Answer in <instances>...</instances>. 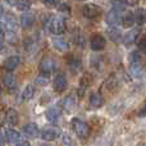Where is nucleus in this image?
Returning a JSON list of instances; mask_svg holds the SVG:
<instances>
[{"label": "nucleus", "instance_id": "1", "mask_svg": "<svg viewBox=\"0 0 146 146\" xmlns=\"http://www.w3.org/2000/svg\"><path fill=\"white\" fill-rule=\"evenodd\" d=\"M129 71L132 76L136 78L142 77L144 74V67L141 63V56H140L139 51H132L129 54Z\"/></svg>", "mask_w": 146, "mask_h": 146}, {"label": "nucleus", "instance_id": "2", "mask_svg": "<svg viewBox=\"0 0 146 146\" xmlns=\"http://www.w3.org/2000/svg\"><path fill=\"white\" fill-rule=\"evenodd\" d=\"M71 127L74 131V133L77 135L80 139L85 140L90 136V126H88L86 122L81 121L78 118H73L71 121Z\"/></svg>", "mask_w": 146, "mask_h": 146}, {"label": "nucleus", "instance_id": "3", "mask_svg": "<svg viewBox=\"0 0 146 146\" xmlns=\"http://www.w3.org/2000/svg\"><path fill=\"white\" fill-rule=\"evenodd\" d=\"M49 30L53 35H63L66 31V22L62 17H53L49 22Z\"/></svg>", "mask_w": 146, "mask_h": 146}, {"label": "nucleus", "instance_id": "4", "mask_svg": "<svg viewBox=\"0 0 146 146\" xmlns=\"http://www.w3.org/2000/svg\"><path fill=\"white\" fill-rule=\"evenodd\" d=\"M3 26H4L5 31L10 33H15L18 30V22H17V18L13 13L8 12L4 14V21H3Z\"/></svg>", "mask_w": 146, "mask_h": 146}, {"label": "nucleus", "instance_id": "5", "mask_svg": "<svg viewBox=\"0 0 146 146\" xmlns=\"http://www.w3.org/2000/svg\"><path fill=\"white\" fill-rule=\"evenodd\" d=\"M82 13L86 18L94 19V18H98L101 14V9L96 4H86L82 9Z\"/></svg>", "mask_w": 146, "mask_h": 146}, {"label": "nucleus", "instance_id": "6", "mask_svg": "<svg viewBox=\"0 0 146 146\" xmlns=\"http://www.w3.org/2000/svg\"><path fill=\"white\" fill-rule=\"evenodd\" d=\"M106 45V40L100 35V33H94L91 36V40H90V46L94 51H99V50H103Z\"/></svg>", "mask_w": 146, "mask_h": 146}, {"label": "nucleus", "instance_id": "7", "mask_svg": "<svg viewBox=\"0 0 146 146\" xmlns=\"http://www.w3.org/2000/svg\"><path fill=\"white\" fill-rule=\"evenodd\" d=\"M55 67H56L55 62H54V59L50 58V56H45V58H42V60L40 62V71H41V73L50 74V73L55 69Z\"/></svg>", "mask_w": 146, "mask_h": 146}, {"label": "nucleus", "instance_id": "8", "mask_svg": "<svg viewBox=\"0 0 146 146\" xmlns=\"http://www.w3.org/2000/svg\"><path fill=\"white\" fill-rule=\"evenodd\" d=\"M67 78H66V74L64 73H58L54 78V82H53V86H54V90L56 92H63L64 90L67 88Z\"/></svg>", "mask_w": 146, "mask_h": 146}, {"label": "nucleus", "instance_id": "9", "mask_svg": "<svg viewBox=\"0 0 146 146\" xmlns=\"http://www.w3.org/2000/svg\"><path fill=\"white\" fill-rule=\"evenodd\" d=\"M140 32H141V30H140V28H133V30H131L129 32H127L126 35H124V37H123L124 46H127V48H128V46L133 45V44L136 42V40L139 38Z\"/></svg>", "mask_w": 146, "mask_h": 146}, {"label": "nucleus", "instance_id": "10", "mask_svg": "<svg viewBox=\"0 0 146 146\" xmlns=\"http://www.w3.org/2000/svg\"><path fill=\"white\" fill-rule=\"evenodd\" d=\"M35 22V13L30 10H25L23 14L21 15V27L22 28H30Z\"/></svg>", "mask_w": 146, "mask_h": 146}, {"label": "nucleus", "instance_id": "11", "mask_svg": "<svg viewBox=\"0 0 146 146\" xmlns=\"http://www.w3.org/2000/svg\"><path fill=\"white\" fill-rule=\"evenodd\" d=\"M60 135V131L56 127H49L45 128L41 133V139L45 140V141H54L55 139H58V136Z\"/></svg>", "mask_w": 146, "mask_h": 146}, {"label": "nucleus", "instance_id": "12", "mask_svg": "<svg viewBox=\"0 0 146 146\" xmlns=\"http://www.w3.org/2000/svg\"><path fill=\"white\" fill-rule=\"evenodd\" d=\"M19 64H21V56L12 55V56H8V58L5 59L3 67H4L7 71H14V69L19 66Z\"/></svg>", "mask_w": 146, "mask_h": 146}, {"label": "nucleus", "instance_id": "13", "mask_svg": "<svg viewBox=\"0 0 146 146\" xmlns=\"http://www.w3.org/2000/svg\"><path fill=\"white\" fill-rule=\"evenodd\" d=\"M90 105L92 106V108H101V106L104 105V98L103 95H101L100 91H98V92H92L90 95Z\"/></svg>", "mask_w": 146, "mask_h": 146}, {"label": "nucleus", "instance_id": "14", "mask_svg": "<svg viewBox=\"0 0 146 146\" xmlns=\"http://www.w3.org/2000/svg\"><path fill=\"white\" fill-rule=\"evenodd\" d=\"M91 83H92V76H91L90 73H85L80 80V90H78L80 96L83 95V91H85Z\"/></svg>", "mask_w": 146, "mask_h": 146}, {"label": "nucleus", "instance_id": "15", "mask_svg": "<svg viewBox=\"0 0 146 146\" xmlns=\"http://www.w3.org/2000/svg\"><path fill=\"white\" fill-rule=\"evenodd\" d=\"M23 133L28 137H37L38 136V127L35 123H27L22 128Z\"/></svg>", "mask_w": 146, "mask_h": 146}, {"label": "nucleus", "instance_id": "16", "mask_svg": "<svg viewBox=\"0 0 146 146\" xmlns=\"http://www.w3.org/2000/svg\"><path fill=\"white\" fill-rule=\"evenodd\" d=\"M45 115H46V118H48V121L50 122V123H55V122H58L59 117H60V109L55 108V106L49 108L48 110H46Z\"/></svg>", "mask_w": 146, "mask_h": 146}, {"label": "nucleus", "instance_id": "17", "mask_svg": "<svg viewBox=\"0 0 146 146\" xmlns=\"http://www.w3.org/2000/svg\"><path fill=\"white\" fill-rule=\"evenodd\" d=\"M5 121L9 124L15 126L19 122V114H18V111L14 110V109H8L7 113H5Z\"/></svg>", "mask_w": 146, "mask_h": 146}, {"label": "nucleus", "instance_id": "18", "mask_svg": "<svg viewBox=\"0 0 146 146\" xmlns=\"http://www.w3.org/2000/svg\"><path fill=\"white\" fill-rule=\"evenodd\" d=\"M67 64H68L69 69H71L73 73H77L81 69V60H80V58H77V56H74V55L68 56V59H67Z\"/></svg>", "mask_w": 146, "mask_h": 146}, {"label": "nucleus", "instance_id": "19", "mask_svg": "<svg viewBox=\"0 0 146 146\" xmlns=\"http://www.w3.org/2000/svg\"><path fill=\"white\" fill-rule=\"evenodd\" d=\"M119 21H121V18H119V13L117 12V10H114V9H111L110 12L106 14V17H105V22L108 23L109 26L118 25Z\"/></svg>", "mask_w": 146, "mask_h": 146}, {"label": "nucleus", "instance_id": "20", "mask_svg": "<svg viewBox=\"0 0 146 146\" xmlns=\"http://www.w3.org/2000/svg\"><path fill=\"white\" fill-rule=\"evenodd\" d=\"M135 23H136V21H135V13L126 12V14L122 17V25H123V27L131 28Z\"/></svg>", "mask_w": 146, "mask_h": 146}, {"label": "nucleus", "instance_id": "21", "mask_svg": "<svg viewBox=\"0 0 146 146\" xmlns=\"http://www.w3.org/2000/svg\"><path fill=\"white\" fill-rule=\"evenodd\" d=\"M5 136H7V140L9 142H19L21 140V133L18 131H15V129H7V132H5Z\"/></svg>", "mask_w": 146, "mask_h": 146}, {"label": "nucleus", "instance_id": "22", "mask_svg": "<svg viewBox=\"0 0 146 146\" xmlns=\"http://www.w3.org/2000/svg\"><path fill=\"white\" fill-rule=\"evenodd\" d=\"M62 108L63 109H66L67 111H71L73 108H74V105H76V100H74V98L73 96H67L66 99H63L62 100Z\"/></svg>", "mask_w": 146, "mask_h": 146}, {"label": "nucleus", "instance_id": "23", "mask_svg": "<svg viewBox=\"0 0 146 146\" xmlns=\"http://www.w3.org/2000/svg\"><path fill=\"white\" fill-rule=\"evenodd\" d=\"M106 33H108V36H109V38H110L113 42H121V38H122V35H121V32H119L117 28H114V27H110V28H108V31H106Z\"/></svg>", "mask_w": 146, "mask_h": 146}, {"label": "nucleus", "instance_id": "24", "mask_svg": "<svg viewBox=\"0 0 146 146\" xmlns=\"http://www.w3.org/2000/svg\"><path fill=\"white\" fill-rule=\"evenodd\" d=\"M3 83H4V86L8 88H14L15 85H17L15 77L12 74V73H8V74H5L4 77H3Z\"/></svg>", "mask_w": 146, "mask_h": 146}, {"label": "nucleus", "instance_id": "25", "mask_svg": "<svg viewBox=\"0 0 146 146\" xmlns=\"http://www.w3.org/2000/svg\"><path fill=\"white\" fill-rule=\"evenodd\" d=\"M135 21L139 26L145 25L146 22V10L145 9H137L135 12Z\"/></svg>", "mask_w": 146, "mask_h": 146}, {"label": "nucleus", "instance_id": "26", "mask_svg": "<svg viewBox=\"0 0 146 146\" xmlns=\"http://www.w3.org/2000/svg\"><path fill=\"white\" fill-rule=\"evenodd\" d=\"M53 45L58 51H67L69 48L68 42H66V41L62 40V38H55V40L53 41Z\"/></svg>", "mask_w": 146, "mask_h": 146}, {"label": "nucleus", "instance_id": "27", "mask_svg": "<svg viewBox=\"0 0 146 146\" xmlns=\"http://www.w3.org/2000/svg\"><path fill=\"white\" fill-rule=\"evenodd\" d=\"M50 81V74H46V73H41L40 76H37L35 80V83L38 86H46Z\"/></svg>", "mask_w": 146, "mask_h": 146}, {"label": "nucleus", "instance_id": "28", "mask_svg": "<svg viewBox=\"0 0 146 146\" xmlns=\"http://www.w3.org/2000/svg\"><path fill=\"white\" fill-rule=\"evenodd\" d=\"M35 96V88H33L32 85H27L23 90V99L25 100H31V99Z\"/></svg>", "mask_w": 146, "mask_h": 146}, {"label": "nucleus", "instance_id": "29", "mask_svg": "<svg viewBox=\"0 0 146 146\" xmlns=\"http://www.w3.org/2000/svg\"><path fill=\"white\" fill-rule=\"evenodd\" d=\"M31 4H32V0H17L15 1V5H17V8L19 10H28V8L31 7Z\"/></svg>", "mask_w": 146, "mask_h": 146}, {"label": "nucleus", "instance_id": "30", "mask_svg": "<svg viewBox=\"0 0 146 146\" xmlns=\"http://www.w3.org/2000/svg\"><path fill=\"white\" fill-rule=\"evenodd\" d=\"M105 86L109 88V90H111V88H117V86H118V82H117V78L114 74L109 76V78L106 80L105 82Z\"/></svg>", "mask_w": 146, "mask_h": 146}, {"label": "nucleus", "instance_id": "31", "mask_svg": "<svg viewBox=\"0 0 146 146\" xmlns=\"http://www.w3.org/2000/svg\"><path fill=\"white\" fill-rule=\"evenodd\" d=\"M113 9L117 10L118 13L124 12V10H126V5H124V3L121 1V0H113Z\"/></svg>", "mask_w": 146, "mask_h": 146}, {"label": "nucleus", "instance_id": "32", "mask_svg": "<svg viewBox=\"0 0 146 146\" xmlns=\"http://www.w3.org/2000/svg\"><path fill=\"white\" fill-rule=\"evenodd\" d=\"M58 10H59L60 13H64V14H67V15L71 14V8H69V5L66 4V3H62V4L59 5Z\"/></svg>", "mask_w": 146, "mask_h": 146}, {"label": "nucleus", "instance_id": "33", "mask_svg": "<svg viewBox=\"0 0 146 146\" xmlns=\"http://www.w3.org/2000/svg\"><path fill=\"white\" fill-rule=\"evenodd\" d=\"M42 1H44V4L49 8H54L59 4V0H42Z\"/></svg>", "mask_w": 146, "mask_h": 146}, {"label": "nucleus", "instance_id": "34", "mask_svg": "<svg viewBox=\"0 0 146 146\" xmlns=\"http://www.w3.org/2000/svg\"><path fill=\"white\" fill-rule=\"evenodd\" d=\"M139 48H140V50L146 51V38H142V40L140 41V42H139Z\"/></svg>", "mask_w": 146, "mask_h": 146}, {"label": "nucleus", "instance_id": "35", "mask_svg": "<svg viewBox=\"0 0 146 146\" xmlns=\"http://www.w3.org/2000/svg\"><path fill=\"white\" fill-rule=\"evenodd\" d=\"M124 1H126V4L131 5V7H135V5H137V4H139V1H140V0H124Z\"/></svg>", "mask_w": 146, "mask_h": 146}, {"label": "nucleus", "instance_id": "36", "mask_svg": "<svg viewBox=\"0 0 146 146\" xmlns=\"http://www.w3.org/2000/svg\"><path fill=\"white\" fill-rule=\"evenodd\" d=\"M63 142H64V144H67V145L72 144V141H71V137H69L68 135H64V136H63Z\"/></svg>", "mask_w": 146, "mask_h": 146}, {"label": "nucleus", "instance_id": "37", "mask_svg": "<svg viewBox=\"0 0 146 146\" xmlns=\"http://www.w3.org/2000/svg\"><path fill=\"white\" fill-rule=\"evenodd\" d=\"M17 146H31V145H30V142H27V141H22V142H18Z\"/></svg>", "mask_w": 146, "mask_h": 146}, {"label": "nucleus", "instance_id": "38", "mask_svg": "<svg viewBox=\"0 0 146 146\" xmlns=\"http://www.w3.org/2000/svg\"><path fill=\"white\" fill-rule=\"evenodd\" d=\"M3 31H4V26H3V23L0 22V35L3 33Z\"/></svg>", "mask_w": 146, "mask_h": 146}, {"label": "nucleus", "instance_id": "39", "mask_svg": "<svg viewBox=\"0 0 146 146\" xmlns=\"http://www.w3.org/2000/svg\"><path fill=\"white\" fill-rule=\"evenodd\" d=\"M15 1H17V0H7V3H9V4H15Z\"/></svg>", "mask_w": 146, "mask_h": 146}, {"label": "nucleus", "instance_id": "40", "mask_svg": "<svg viewBox=\"0 0 146 146\" xmlns=\"http://www.w3.org/2000/svg\"><path fill=\"white\" fill-rule=\"evenodd\" d=\"M3 14H4V9H3V7L0 5V17H1Z\"/></svg>", "mask_w": 146, "mask_h": 146}, {"label": "nucleus", "instance_id": "41", "mask_svg": "<svg viewBox=\"0 0 146 146\" xmlns=\"http://www.w3.org/2000/svg\"><path fill=\"white\" fill-rule=\"evenodd\" d=\"M3 145V136H1V133H0V146Z\"/></svg>", "mask_w": 146, "mask_h": 146}, {"label": "nucleus", "instance_id": "42", "mask_svg": "<svg viewBox=\"0 0 146 146\" xmlns=\"http://www.w3.org/2000/svg\"><path fill=\"white\" fill-rule=\"evenodd\" d=\"M77 1H86V0H77Z\"/></svg>", "mask_w": 146, "mask_h": 146}, {"label": "nucleus", "instance_id": "43", "mask_svg": "<svg viewBox=\"0 0 146 146\" xmlns=\"http://www.w3.org/2000/svg\"><path fill=\"white\" fill-rule=\"evenodd\" d=\"M41 146H48V145H41Z\"/></svg>", "mask_w": 146, "mask_h": 146}]
</instances>
